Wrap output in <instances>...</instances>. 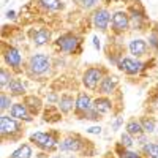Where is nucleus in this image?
<instances>
[{
    "label": "nucleus",
    "instance_id": "22",
    "mask_svg": "<svg viewBox=\"0 0 158 158\" xmlns=\"http://www.w3.org/2000/svg\"><path fill=\"white\" fill-rule=\"evenodd\" d=\"M71 106H73V98L63 97V98L60 100V109H62L63 112H68V111L71 109Z\"/></svg>",
    "mask_w": 158,
    "mask_h": 158
},
{
    "label": "nucleus",
    "instance_id": "29",
    "mask_svg": "<svg viewBox=\"0 0 158 158\" xmlns=\"http://www.w3.org/2000/svg\"><path fill=\"white\" fill-rule=\"evenodd\" d=\"M87 131H89V133H92V135H100V133H101V128H100V127H92V128H89Z\"/></svg>",
    "mask_w": 158,
    "mask_h": 158
},
{
    "label": "nucleus",
    "instance_id": "27",
    "mask_svg": "<svg viewBox=\"0 0 158 158\" xmlns=\"http://www.w3.org/2000/svg\"><path fill=\"white\" fill-rule=\"evenodd\" d=\"M0 100H2V106H0V108H2V109H6V108L10 106V98H8L5 94H2V98H0Z\"/></svg>",
    "mask_w": 158,
    "mask_h": 158
},
{
    "label": "nucleus",
    "instance_id": "13",
    "mask_svg": "<svg viewBox=\"0 0 158 158\" xmlns=\"http://www.w3.org/2000/svg\"><path fill=\"white\" fill-rule=\"evenodd\" d=\"M115 85H117V77L115 76H109V77H104L103 81H101V92L103 94H111V92L115 89Z\"/></svg>",
    "mask_w": 158,
    "mask_h": 158
},
{
    "label": "nucleus",
    "instance_id": "30",
    "mask_svg": "<svg viewBox=\"0 0 158 158\" xmlns=\"http://www.w3.org/2000/svg\"><path fill=\"white\" fill-rule=\"evenodd\" d=\"M94 46L97 49H100V40H98V36H94Z\"/></svg>",
    "mask_w": 158,
    "mask_h": 158
},
{
    "label": "nucleus",
    "instance_id": "3",
    "mask_svg": "<svg viewBox=\"0 0 158 158\" xmlns=\"http://www.w3.org/2000/svg\"><path fill=\"white\" fill-rule=\"evenodd\" d=\"M101 79V71L100 70H97V68H90V70H87L85 71V74H84V85L87 87V89H92L94 90L97 85H98V81Z\"/></svg>",
    "mask_w": 158,
    "mask_h": 158
},
{
    "label": "nucleus",
    "instance_id": "32",
    "mask_svg": "<svg viewBox=\"0 0 158 158\" xmlns=\"http://www.w3.org/2000/svg\"><path fill=\"white\" fill-rule=\"evenodd\" d=\"M8 18H15V11H8Z\"/></svg>",
    "mask_w": 158,
    "mask_h": 158
},
{
    "label": "nucleus",
    "instance_id": "4",
    "mask_svg": "<svg viewBox=\"0 0 158 158\" xmlns=\"http://www.w3.org/2000/svg\"><path fill=\"white\" fill-rule=\"evenodd\" d=\"M57 43H59V46H60L62 51L73 52V51H76V48H77V44H79V40H77L76 36H73V35H65V36L59 38Z\"/></svg>",
    "mask_w": 158,
    "mask_h": 158
},
{
    "label": "nucleus",
    "instance_id": "14",
    "mask_svg": "<svg viewBox=\"0 0 158 158\" xmlns=\"http://www.w3.org/2000/svg\"><path fill=\"white\" fill-rule=\"evenodd\" d=\"M94 109L98 112H109L111 111V101L108 98H97L94 103Z\"/></svg>",
    "mask_w": 158,
    "mask_h": 158
},
{
    "label": "nucleus",
    "instance_id": "25",
    "mask_svg": "<svg viewBox=\"0 0 158 158\" xmlns=\"http://www.w3.org/2000/svg\"><path fill=\"white\" fill-rule=\"evenodd\" d=\"M8 82H11V81H10V76H8V73L2 68V71H0V84H2V87H5Z\"/></svg>",
    "mask_w": 158,
    "mask_h": 158
},
{
    "label": "nucleus",
    "instance_id": "10",
    "mask_svg": "<svg viewBox=\"0 0 158 158\" xmlns=\"http://www.w3.org/2000/svg\"><path fill=\"white\" fill-rule=\"evenodd\" d=\"M5 60L8 62L10 67L18 68L19 65H21V54H19L15 48H10V49L5 52Z\"/></svg>",
    "mask_w": 158,
    "mask_h": 158
},
{
    "label": "nucleus",
    "instance_id": "34",
    "mask_svg": "<svg viewBox=\"0 0 158 158\" xmlns=\"http://www.w3.org/2000/svg\"><path fill=\"white\" fill-rule=\"evenodd\" d=\"M71 158H73V156H71Z\"/></svg>",
    "mask_w": 158,
    "mask_h": 158
},
{
    "label": "nucleus",
    "instance_id": "23",
    "mask_svg": "<svg viewBox=\"0 0 158 158\" xmlns=\"http://www.w3.org/2000/svg\"><path fill=\"white\" fill-rule=\"evenodd\" d=\"M144 131H147V133H152V131L155 130V122L152 120V118H144V120L141 122Z\"/></svg>",
    "mask_w": 158,
    "mask_h": 158
},
{
    "label": "nucleus",
    "instance_id": "33",
    "mask_svg": "<svg viewBox=\"0 0 158 158\" xmlns=\"http://www.w3.org/2000/svg\"><path fill=\"white\" fill-rule=\"evenodd\" d=\"M54 158H60V156H54Z\"/></svg>",
    "mask_w": 158,
    "mask_h": 158
},
{
    "label": "nucleus",
    "instance_id": "18",
    "mask_svg": "<svg viewBox=\"0 0 158 158\" xmlns=\"http://www.w3.org/2000/svg\"><path fill=\"white\" fill-rule=\"evenodd\" d=\"M32 156V149L29 146H22L19 147L15 153L11 155V158H30Z\"/></svg>",
    "mask_w": 158,
    "mask_h": 158
},
{
    "label": "nucleus",
    "instance_id": "8",
    "mask_svg": "<svg viewBox=\"0 0 158 158\" xmlns=\"http://www.w3.org/2000/svg\"><path fill=\"white\" fill-rule=\"evenodd\" d=\"M94 22L100 30H106L108 22H109V13L106 10H98L94 15Z\"/></svg>",
    "mask_w": 158,
    "mask_h": 158
},
{
    "label": "nucleus",
    "instance_id": "15",
    "mask_svg": "<svg viewBox=\"0 0 158 158\" xmlns=\"http://www.w3.org/2000/svg\"><path fill=\"white\" fill-rule=\"evenodd\" d=\"M79 147H81V142H79V139H76V138H68L60 144L62 150H77Z\"/></svg>",
    "mask_w": 158,
    "mask_h": 158
},
{
    "label": "nucleus",
    "instance_id": "21",
    "mask_svg": "<svg viewBox=\"0 0 158 158\" xmlns=\"http://www.w3.org/2000/svg\"><path fill=\"white\" fill-rule=\"evenodd\" d=\"M40 2H41V5L48 10H59L62 6L59 0H40Z\"/></svg>",
    "mask_w": 158,
    "mask_h": 158
},
{
    "label": "nucleus",
    "instance_id": "28",
    "mask_svg": "<svg viewBox=\"0 0 158 158\" xmlns=\"http://www.w3.org/2000/svg\"><path fill=\"white\" fill-rule=\"evenodd\" d=\"M122 156L123 158H139V155H136L135 152H123Z\"/></svg>",
    "mask_w": 158,
    "mask_h": 158
},
{
    "label": "nucleus",
    "instance_id": "16",
    "mask_svg": "<svg viewBox=\"0 0 158 158\" xmlns=\"http://www.w3.org/2000/svg\"><path fill=\"white\" fill-rule=\"evenodd\" d=\"M76 108L79 111H89L90 109V98L85 94H79L77 100H76Z\"/></svg>",
    "mask_w": 158,
    "mask_h": 158
},
{
    "label": "nucleus",
    "instance_id": "20",
    "mask_svg": "<svg viewBox=\"0 0 158 158\" xmlns=\"http://www.w3.org/2000/svg\"><path fill=\"white\" fill-rule=\"evenodd\" d=\"M144 152H146L150 158H158V146L156 144H146V146H144Z\"/></svg>",
    "mask_w": 158,
    "mask_h": 158
},
{
    "label": "nucleus",
    "instance_id": "12",
    "mask_svg": "<svg viewBox=\"0 0 158 158\" xmlns=\"http://www.w3.org/2000/svg\"><path fill=\"white\" fill-rule=\"evenodd\" d=\"M49 38H51V32L46 30V29H40L33 33V43L36 46H43L44 43L49 41Z\"/></svg>",
    "mask_w": 158,
    "mask_h": 158
},
{
    "label": "nucleus",
    "instance_id": "26",
    "mask_svg": "<svg viewBox=\"0 0 158 158\" xmlns=\"http://www.w3.org/2000/svg\"><path fill=\"white\" fill-rule=\"evenodd\" d=\"M77 2L81 3L82 6H85V8H92V6L98 2V0H77Z\"/></svg>",
    "mask_w": 158,
    "mask_h": 158
},
{
    "label": "nucleus",
    "instance_id": "5",
    "mask_svg": "<svg viewBox=\"0 0 158 158\" xmlns=\"http://www.w3.org/2000/svg\"><path fill=\"white\" fill-rule=\"evenodd\" d=\"M0 130H2V135H11V133H16L19 127L13 118L2 115V118H0Z\"/></svg>",
    "mask_w": 158,
    "mask_h": 158
},
{
    "label": "nucleus",
    "instance_id": "2",
    "mask_svg": "<svg viewBox=\"0 0 158 158\" xmlns=\"http://www.w3.org/2000/svg\"><path fill=\"white\" fill-rule=\"evenodd\" d=\"M30 139L33 142H36L38 146L43 147V149H52V147L56 146L54 138H52L51 135H48V133H33L30 136Z\"/></svg>",
    "mask_w": 158,
    "mask_h": 158
},
{
    "label": "nucleus",
    "instance_id": "9",
    "mask_svg": "<svg viewBox=\"0 0 158 158\" xmlns=\"http://www.w3.org/2000/svg\"><path fill=\"white\" fill-rule=\"evenodd\" d=\"M11 117L22 118V120H32V117L27 112V108H25L24 104H21V103L13 104V106H11Z\"/></svg>",
    "mask_w": 158,
    "mask_h": 158
},
{
    "label": "nucleus",
    "instance_id": "6",
    "mask_svg": "<svg viewBox=\"0 0 158 158\" xmlns=\"http://www.w3.org/2000/svg\"><path fill=\"white\" fill-rule=\"evenodd\" d=\"M128 24H130L128 16L125 15V13H122V11L115 13V15L112 16V27H114V30H117V32L125 30V29L128 27Z\"/></svg>",
    "mask_w": 158,
    "mask_h": 158
},
{
    "label": "nucleus",
    "instance_id": "1",
    "mask_svg": "<svg viewBox=\"0 0 158 158\" xmlns=\"http://www.w3.org/2000/svg\"><path fill=\"white\" fill-rule=\"evenodd\" d=\"M29 67L33 73L36 74H43L49 70V59L43 54H36V56H32L30 57V62H29Z\"/></svg>",
    "mask_w": 158,
    "mask_h": 158
},
{
    "label": "nucleus",
    "instance_id": "7",
    "mask_svg": "<svg viewBox=\"0 0 158 158\" xmlns=\"http://www.w3.org/2000/svg\"><path fill=\"white\" fill-rule=\"evenodd\" d=\"M142 67V63L138 62V60H133V59H123L120 62V70L128 73V74H136Z\"/></svg>",
    "mask_w": 158,
    "mask_h": 158
},
{
    "label": "nucleus",
    "instance_id": "17",
    "mask_svg": "<svg viewBox=\"0 0 158 158\" xmlns=\"http://www.w3.org/2000/svg\"><path fill=\"white\" fill-rule=\"evenodd\" d=\"M142 131H144V128H142V125L139 123V122H128V125H127V133L128 135H136V136H141L142 135Z\"/></svg>",
    "mask_w": 158,
    "mask_h": 158
},
{
    "label": "nucleus",
    "instance_id": "19",
    "mask_svg": "<svg viewBox=\"0 0 158 158\" xmlns=\"http://www.w3.org/2000/svg\"><path fill=\"white\" fill-rule=\"evenodd\" d=\"M24 85H22V82L19 81V79H13V81L10 82V92L11 94H15V95H21V94H24Z\"/></svg>",
    "mask_w": 158,
    "mask_h": 158
},
{
    "label": "nucleus",
    "instance_id": "24",
    "mask_svg": "<svg viewBox=\"0 0 158 158\" xmlns=\"http://www.w3.org/2000/svg\"><path fill=\"white\" fill-rule=\"evenodd\" d=\"M122 144H123V146L125 147H131V146H133V139H131V135H128V133H123L122 135Z\"/></svg>",
    "mask_w": 158,
    "mask_h": 158
},
{
    "label": "nucleus",
    "instance_id": "11",
    "mask_svg": "<svg viewBox=\"0 0 158 158\" xmlns=\"http://www.w3.org/2000/svg\"><path fill=\"white\" fill-rule=\"evenodd\" d=\"M130 51H131V54H135V56H144L147 51V43L144 41V40H133V41L130 43Z\"/></svg>",
    "mask_w": 158,
    "mask_h": 158
},
{
    "label": "nucleus",
    "instance_id": "31",
    "mask_svg": "<svg viewBox=\"0 0 158 158\" xmlns=\"http://www.w3.org/2000/svg\"><path fill=\"white\" fill-rule=\"evenodd\" d=\"M120 123H122V118H118V120H115V122H114L112 128H114V130H117V128H118V125H120Z\"/></svg>",
    "mask_w": 158,
    "mask_h": 158
}]
</instances>
